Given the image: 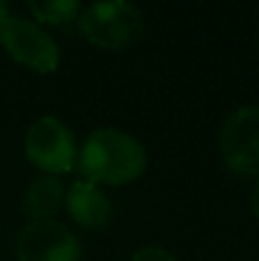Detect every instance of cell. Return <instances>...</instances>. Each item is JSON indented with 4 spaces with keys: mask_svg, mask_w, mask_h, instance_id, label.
<instances>
[{
    "mask_svg": "<svg viewBox=\"0 0 259 261\" xmlns=\"http://www.w3.org/2000/svg\"><path fill=\"white\" fill-rule=\"evenodd\" d=\"M64 197V188L55 176H37L25 190L23 208L32 220H44L50 218L60 208Z\"/></svg>",
    "mask_w": 259,
    "mask_h": 261,
    "instance_id": "cell-8",
    "label": "cell"
},
{
    "mask_svg": "<svg viewBox=\"0 0 259 261\" xmlns=\"http://www.w3.org/2000/svg\"><path fill=\"white\" fill-rule=\"evenodd\" d=\"M131 261H177V257L163 248H142L133 254Z\"/></svg>",
    "mask_w": 259,
    "mask_h": 261,
    "instance_id": "cell-10",
    "label": "cell"
},
{
    "mask_svg": "<svg viewBox=\"0 0 259 261\" xmlns=\"http://www.w3.org/2000/svg\"><path fill=\"white\" fill-rule=\"evenodd\" d=\"M25 156L50 174L69 172L76 165V140L58 117H39L25 133Z\"/></svg>",
    "mask_w": 259,
    "mask_h": 261,
    "instance_id": "cell-4",
    "label": "cell"
},
{
    "mask_svg": "<svg viewBox=\"0 0 259 261\" xmlns=\"http://www.w3.org/2000/svg\"><path fill=\"white\" fill-rule=\"evenodd\" d=\"M0 44L16 62L39 73H50L60 62V48L55 39L30 18L9 16L0 25Z\"/></svg>",
    "mask_w": 259,
    "mask_h": 261,
    "instance_id": "cell-3",
    "label": "cell"
},
{
    "mask_svg": "<svg viewBox=\"0 0 259 261\" xmlns=\"http://www.w3.org/2000/svg\"><path fill=\"white\" fill-rule=\"evenodd\" d=\"M67 208L78 225L101 229L110 220V202L94 184L76 181L67 193Z\"/></svg>",
    "mask_w": 259,
    "mask_h": 261,
    "instance_id": "cell-7",
    "label": "cell"
},
{
    "mask_svg": "<svg viewBox=\"0 0 259 261\" xmlns=\"http://www.w3.org/2000/svg\"><path fill=\"white\" fill-rule=\"evenodd\" d=\"M81 245L76 236L53 218L30 220L16 241L18 261H78Z\"/></svg>",
    "mask_w": 259,
    "mask_h": 261,
    "instance_id": "cell-6",
    "label": "cell"
},
{
    "mask_svg": "<svg viewBox=\"0 0 259 261\" xmlns=\"http://www.w3.org/2000/svg\"><path fill=\"white\" fill-rule=\"evenodd\" d=\"M30 12L35 18L44 23H53V25H67V23L76 21L81 5L76 0H46V3H30Z\"/></svg>",
    "mask_w": 259,
    "mask_h": 261,
    "instance_id": "cell-9",
    "label": "cell"
},
{
    "mask_svg": "<svg viewBox=\"0 0 259 261\" xmlns=\"http://www.w3.org/2000/svg\"><path fill=\"white\" fill-rule=\"evenodd\" d=\"M78 28L90 44L101 48H126L145 35V16L126 0L92 3L78 14Z\"/></svg>",
    "mask_w": 259,
    "mask_h": 261,
    "instance_id": "cell-2",
    "label": "cell"
},
{
    "mask_svg": "<svg viewBox=\"0 0 259 261\" xmlns=\"http://www.w3.org/2000/svg\"><path fill=\"white\" fill-rule=\"evenodd\" d=\"M145 147L119 128H99L87 135L76 153V167L90 184L122 186L145 172Z\"/></svg>",
    "mask_w": 259,
    "mask_h": 261,
    "instance_id": "cell-1",
    "label": "cell"
},
{
    "mask_svg": "<svg viewBox=\"0 0 259 261\" xmlns=\"http://www.w3.org/2000/svg\"><path fill=\"white\" fill-rule=\"evenodd\" d=\"M9 18V9H7V5L5 3H0V25H3L5 21Z\"/></svg>",
    "mask_w": 259,
    "mask_h": 261,
    "instance_id": "cell-12",
    "label": "cell"
},
{
    "mask_svg": "<svg viewBox=\"0 0 259 261\" xmlns=\"http://www.w3.org/2000/svg\"><path fill=\"white\" fill-rule=\"evenodd\" d=\"M250 206H252V213L259 218V181L255 184V188H252V195H250Z\"/></svg>",
    "mask_w": 259,
    "mask_h": 261,
    "instance_id": "cell-11",
    "label": "cell"
},
{
    "mask_svg": "<svg viewBox=\"0 0 259 261\" xmlns=\"http://www.w3.org/2000/svg\"><path fill=\"white\" fill-rule=\"evenodd\" d=\"M220 153L229 170L259 176V106H243L220 128Z\"/></svg>",
    "mask_w": 259,
    "mask_h": 261,
    "instance_id": "cell-5",
    "label": "cell"
}]
</instances>
